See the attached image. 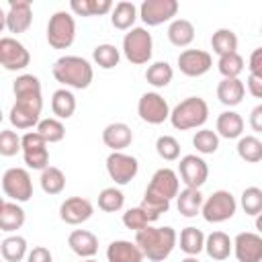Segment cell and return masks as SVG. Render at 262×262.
<instances>
[{
    "label": "cell",
    "mask_w": 262,
    "mask_h": 262,
    "mask_svg": "<svg viewBox=\"0 0 262 262\" xmlns=\"http://www.w3.org/2000/svg\"><path fill=\"white\" fill-rule=\"evenodd\" d=\"M178 235L174 227L164 225V227H145L135 233V244L141 248L143 256L151 262H164L172 250L176 248Z\"/></svg>",
    "instance_id": "1"
},
{
    "label": "cell",
    "mask_w": 262,
    "mask_h": 262,
    "mask_svg": "<svg viewBox=\"0 0 262 262\" xmlns=\"http://www.w3.org/2000/svg\"><path fill=\"white\" fill-rule=\"evenodd\" d=\"M51 74L59 84H63L66 88H74V90L88 88L94 78L92 63L80 55H61L59 59L53 61Z\"/></svg>",
    "instance_id": "2"
},
{
    "label": "cell",
    "mask_w": 262,
    "mask_h": 262,
    "mask_svg": "<svg viewBox=\"0 0 262 262\" xmlns=\"http://www.w3.org/2000/svg\"><path fill=\"white\" fill-rule=\"evenodd\" d=\"M209 119V104L201 96H188L178 102L170 113V123L178 131H188L203 127Z\"/></svg>",
    "instance_id": "3"
},
{
    "label": "cell",
    "mask_w": 262,
    "mask_h": 262,
    "mask_svg": "<svg viewBox=\"0 0 262 262\" xmlns=\"http://www.w3.org/2000/svg\"><path fill=\"white\" fill-rule=\"evenodd\" d=\"M14 104L10 108L8 121L16 129H33L41 121L43 111V96L41 94H23L14 96Z\"/></svg>",
    "instance_id": "4"
},
{
    "label": "cell",
    "mask_w": 262,
    "mask_h": 262,
    "mask_svg": "<svg viewBox=\"0 0 262 262\" xmlns=\"http://www.w3.org/2000/svg\"><path fill=\"white\" fill-rule=\"evenodd\" d=\"M123 53L135 66L147 63L154 53L151 33L145 27H133L131 31H127L123 37Z\"/></svg>",
    "instance_id": "5"
},
{
    "label": "cell",
    "mask_w": 262,
    "mask_h": 262,
    "mask_svg": "<svg viewBox=\"0 0 262 262\" xmlns=\"http://www.w3.org/2000/svg\"><path fill=\"white\" fill-rule=\"evenodd\" d=\"M76 39V20L72 12L57 10L47 23V43L53 49H68Z\"/></svg>",
    "instance_id": "6"
},
{
    "label": "cell",
    "mask_w": 262,
    "mask_h": 262,
    "mask_svg": "<svg viewBox=\"0 0 262 262\" xmlns=\"http://www.w3.org/2000/svg\"><path fill=\"white\" fill-rule=\"evenodd\" d=\"M2 192L8 201L27 203L33 196V180L25 168H8L2 174Z\"/></svg>",
    "instance_id": "7"
},
{
    "label": "cell",
    "mask_w": 262,
    "mask_h": 262,
    "mask_svg": "<svg viewBox=\"0 0 262 262\" xmlns=\"http://www.w3.org/2000/svg\"><path fill=\"white\" fill-rule=\"evenodd\" d=\"M237 211V201L229 190H215L203 203V217L207 223H223Z\"/></svg>",
    "instance_id": "8"
},
{
    "label": "cell",
    "mask_w": 262,
    "mask_h": 262,
    "mask_svg": "<svg viewBox=\"0 0 262 262\" xmlns=\"http://www.w3.org/2000/svg\"><path fill=\"white\" fill-rule=\"evenodd\" d=\"M106 172L111 180H115V184L123 186V184H129L137 176L139 162L135 156H129L125 151H111L106 156Z\"/></svg>",
    "instance_id": "9"
},
{
    "label": "cell",
    "mask_w": 262,
    "mask_h": 262,
    "mask_svg": "<svg viewBox=\"0 0 262 262\" xmlns=\"http://www.w3.org/2000/svg\"><path fill=\"white\" fill-rule=\"evenodd\" d=\"M23 160L31 170H45L49 166L47 141L37 131H27L23 135Z\"/></svg>",
    "instance_id": "10"
},
{
    "label": "cell",
    "mask_w": 262,
    "mask_h": 262,
    "mask_svg": "<svg viewBox=\"0 0 262 262\" xmlns=\"http://www.w3.org/2000/svg\"><path fill=\"white\" fill-rule=\"evenodd\" d=\"M170 113L172 111H170L166 98L158 92H145V94H141V98L137 102L139 119L149 125H162L164 121L170 119Z\"/></svg>",
    "instance_id": "11"
},
{
    "label": "cell",
    "mask_w": 262,
    "mask_h": 262,
    "mask_svg": "<svg viewBox=\"0 0 262 262\" xmlns=\"http://www.w3.org/2000/svg\"><path fill=\"white\" fill-rule=\"evenodd\" d=\"M178 12L176 0H143L139 6V18L147 27H158L172 20Z\"/></svg>",
    "instance_id": "12"
},
{
    "label": "cell",
    "mask_w": 262,
    "mask_h": 262,
    "mask_svg": "<svg viewBox=\"0 0 262 262\" xmlns=\"http://www.w3.org/2000/svg\"><path fill=\"white\" fill-rule=\"evenodd\" d=\"M0 63L8 72H18L31 63V53L18 39L2 37L0 39Z\"/></svg>",
    "instance_id": "13"
},
{
    "label": "cell",
    "mask_w": 262,
    "mask_h": 262,
    "mask_svg": "<svg viewBox=\"0 0 262 262\" xmlns=\"http://www.w3.org/2000/svg\"><path fill=\"white\" fill-rule=\"evenodd\" d=\"M178 176L182 178V182L188 188H201L207 182V178H209V166H207V162L201 156L188 154V156L180 158Z\"/></svg>",
    "instance_id": "14"
},
{
    "label": "cell",
    "mask_w": 262,
    "mask_h": 262,
    "mask_svg": "<svg viewBox=\"0 0 262 262\" xmlns=\"http://www.w3.org/2000/svg\"><path fill=\"white\" fill-rule=\"evenodd\" d=\"M145 192L154 194V196H160V199H166V201H172L174 196H178L180 192V180H178V174L172 170V168H160L154 172Z\"/></svg>",
    "instance_id": "15"
},
{
    "label": "cell",
    "mask_w": 262,
    "mask_h": 262,
    "mask_svg": "<svg viewBox=\"0 0 262 262\" xmlns=\"http://www.w3.org/2000/svg\"><path fill=\"white\" fill-rule=\"evenodd\" d=\"M213 66V57L203 49H184L178 55V70L188 78H199L207 74Z\"/></svg>",
    "instance_id": "16"
},
{
    "label": "cell",
    "mask_w": 262,
    "mask_h": 262,
    "mask_svg": "<svg viewBox=\"0 0 262 262\" xmlns=\"http://www.w3.org/2000/svg\"><path fill=\"white\" fill-rule=\"evenodd\" d=\"M33 23V6L29 0H8V12L4 16V27L8 33H25Z\"/></svg>",
    "instance_id": "17"
},
{
    "label": "cell",
    "mask_w": 262,
    "mask_h": 262,
    "mask_svg": "<svg viewBox=\"0 0 262 262\" xmlns=\"http://www.w3.org/2000/svg\"><path fill=\"white\" fill-rule=\"evenodd\" d=\"M233 254L237 262H262V235L242 231L233 239Z\"/></svg>",
    "instance_id": "18"
},
{
    "label": "cell",
    "mask_w": 262,
    "mask_h": 262,
    "mask_svg": "<svg viewBox=\"0 0 262 262\" xmlns=\"http://www.w3.org/2000/svg\"><path fill=\"white\" fill-rule=\"evenodd\" d=\"M94 213V207L84 196H70L59 205V219L68 225H80L88 221Z\"/></svg>",
    "instance_id": "19"
},
{
    "label": "cell",
    "mask_w": 262,
    "mask_h": 262,
    "mask_svg": "<svg viewBox=\"0 0 262 262\" xmlns=\"http://www.w3.org/2000/svg\"><path fill=\"white\" fill-rule=\"evenodd\" d=\"M143 252L135 242L129 239H115L106 248L108 262H143Z\"/></svg>",
    "instance_id": "20"
},
{
    "label": "cell",
    "mask_w": 262,
    "mask_h": 262,
    "mask_svg": "<svg viewBox=\"0 0 262 262\" xmlns=\"http://www.w3.org/2000/svg\"><path fill=\"white\" fill-rule=\"evenodd\" d=\"M133 141V131L127 123H111L102 129V143L113 151H123Z\"/></svg>",
    "instance_id": "21"
},
{
    "label": "cell",
    "mask_w": 262,
    "mask_h": 262,
    "mask_svg": "<svg viewBox=\"0 0 262 262\" xmlns=\"http://www.w3.org/2000/svg\"><path fill=\"white\" fill-rule=\"evenodd\" d=\"M70 250L80 258H92L98 252V237L88 229H74L68 235Z\"/></svg>",
    "instance_id": "22"
},
{
    "label": "cell",
    "mask_w": 262,
    "mask_h": 262,
    "mask_svg": "<svg viewBox=\"0 0 262 262\" xmlns=\"http://www.w3.org/2000/svg\"><path fill=\"white\" fill-rule=\"evenodd\" d=\"M25 209L14 201H2L0 205V229L6 233H12L25 225Z\"/></svg>",
    "instance_id": "23"
},
{
    "label": "cell",
    "mask_w": 262,
    "mask_h": 262,
    "mask_svg": "<svg viewBox=\"0 0 262 262\" xmlns=\"http://www.w3.org/2000/svg\"><path fill=\"white\" fill-rule=\"evenodd\" d=\"M205 252L211 260H227L233 252V239H229V235L223 231H211L205 239Z\"/></svg>",
    "instance_id": "24"
},
{
    "label": "cell",
    "mask_w": 262,
    "mask_h": 262,
    "mask_svg": "<svg viewBox=\"0 0 262 262\" xmlns=\"http://www.w3.org/2000/svg\"><path fill=\"white\" fill-rule=\"evenodd\" d=\"M246 86L239 78H223L217 84V98L225 106H237L244 100Z\"/></svg>",
    "instance_id": "25"
},
{
    "label": "cell",
    "mask_w": 262,
    "mask_h": 262,
    "mask_svg": "<svg viewBox=\"0 0 262 262\" xmlns=\"http://www.w3.org/2000/svg\"><path fill=\"white\" fill-rule=\"evenodd\" d=\"M203 194H201V188H182L176 196V209L182 217H196L201 211H203Z\"/></svg>",
    "instance_id": "26"
},
{
    "label": "cell",
    "mask_w": 262,
    "mask_h": 262,
    "mask_svg": "<svg viewBox=\"0 0 262 262\" xmlns=\"http://www.w3.org/2000/svg\"><path fill=\"white\" fill-rule=\"evenodd\" d=\"M215 131H217L219 137H225V139H239L242 133H244V119H242V115H237L235 111H223V113L217 117Z\"/></svg>",
    "instance_id": "27"
},
{
    "label": "cell",
    "mask_w": 262,
    "mask_h": 262,
    "mask_svg": "<svg viewBox=\"0 0 262 262\" xmlns=\"http://www.w3.org/2000/svg\"><path fill=\"white\" fill-rule=\"evenodd\" d=\"M137 16H139V8L129 0H121L115 4L113 12H111V23L119 31H131Z\"/></svg>",
    "instance_id": "28"
},
{
    "label": "cell",
    "mask_w": 262,
    "mask_h": 262,
    "mask_svg": "<svg viewBox=\"0 0 262 262\" xmlns=\"http://www.w3.org/2000/svg\"><path fill=\"white\" fill-rule=\"evenodd\" d=\"M168 41L176 47H188L194 41V25L186 18H174L168 27Z\"/></svg>",
    "instance_id": "29"
},
{
    "label": "cell",
    "mask_w": 262,
    "mask_h": 262,
    "mask_svg": "<svg viewBox=\"0 0 262 262\" xmlns=\"http://www.w3.org/2000/svg\"><path fill=\"white\" fill-rule=\"evenodd\" d=\"M51 111L59 121L70 119L76 113V96L72 94L70 88H59L51 94Z\"/></svg>",
    "instance_id": "30"
},
{
    "label": "cell",
    "mask_w": 262,
    "mask_h": 262,
    "mask_svg": "<svg viewBox=\"0 0 262 262\" xmlns=\"http://www.w3.org/2000/svg\"><path fill=\"white\" fill-rule=\"evenodd\" d=\"M0 252L4 262H23L29 256V248H27V239L23 235H6L0 244Z\"/></svg>",
    "instance_id": "31"
},
{
    "label": "cell",
    "mask_w": 262,
    "mask_h": 262,
    "mask_svg": "<svg viewBox=\"0 0 262 262\" xmlns=\"http://www.w3.org/2000/svg\"><path fill=\"white\" fill-rule=\"evenodd\" d=\"M115 4L111 0H72L70 2V10L78 16H98V14H106L113 12Z\"/></svg>",
    "instance_id": "32"
},
{
    "label": "cell",
    "mask_w": 262,
    "mask_h": 262,
    "mask_svg": "<svg viewBox=\"0 0 262 262\" xmlns=\"http://www.w3.org/2000/svg\"><path fill=\"white\" fill-rule=\"evenodd\" d=\"M207 235L196 227H184L180 231V250L186 256H199L205 250Z\"/></svg>",
    "instance_id": "33"
},
{
    "label": "cell",
    "mask_w": 262,
    "mask_h": 262,
    "mask_svg": "<svg viewBox=\"0 0 262 262\" xmlns=\"http://www.w3.org/2000/svg\"><path fill=\"white\" fill-rule=\"evenodd\" d=\"M211 47L219 57L235 53L237 51V35L231 29H217L211 37Z\"/></svg>",
    "instance_id": "34"
},
{
    "label": "cell",
    "mask_w": 262,
    "mask_h": 262,
    "mask_svg": "<svg viewBox=\"0 0 262 262\" xmlns=\"http://www.w3.org/2000/svg\"><path fill=\"white\" fill-rule=\"evenodd\" d=\"M174 78V70L168 61H154L151 66H147L145 70V80L147 84H151L154 88H164L172 82Z\"/></svg>",
    "instance_id": "35"
},
{
    "label": "cell",
    "mask_w": 262,
    "mask_h": 262,
    "mask_svg": "<svg viewBox=\"0 0 262 262\" xmlns=\"http://www.w3.org/2000/svg\"><path fill=\"white\" fill-rule=\"evenodd\" d=\"M235 149L237 156L248 164H256L262 160V141L256 135H242Z\"/></svg>",
    "instance_id": "36"
},
{
    "label": "cell",
    "mask_w": 262,
    "mask_h": 262,
    "mask_svg": "<svg viewBox=\"0 0 262 262\" xmlns=\"http://www.w3.org/2000/svg\"><path fill=\"white\" fill-rule=\"evenodd\" d=\"M39 182H41L43 192H47V194H59L66 188V174L59 168H55V166H47L41 172Z\"/></svg>",
    "instance_id": "37"
},
{
    "label": "cell",
    "mask_w": 262,
    "mask_h": 262,
    "mask_svg": "<svg viewBox=\"0 0 262 262\" xmlns=\"http://www.w3.org/2000/svg\"><path fill=\"white\" fill-rule=\"evenodd\" d=\"M92 59L98 68L102 70H113L115 66H119V59H121V53L115 45L111 43H102V45H96L92 49Z\"/></svg>",
    "instance_id": "38"
},
{
    "label": "cell",
    "mask_w": 262,
    "mask_h": 262,
    "mask_svg": "<svg viewBox=\"0 0 262 262\" xmlns=\"http://www.w3.org/2000/svg\"><path fill=\"white\" fill-rule=\"evenodd\" d=\"M47 143H59L63 137H66V127L59 119L55 117H49V119H41L37 129H35Z\"/></svg>",
    "instance_id": "39"
},
{
    "label": "cell",
    "mask_w": 262,
    "mask_h": 262,
    "mask_svg": "<svg viewBox=\"0 0 262 262\" xmlns=\"http://www.w3.org/2000/svg\"><path fill=\"white\" fill-rule=\"evenodd\" d=\"M125 205V194L117 186H106L98 192V209L104 213H117Z\"/></svg>",
    "instance_id": "40"
},
{
    "label": "cell",
    "mask_w": 262,
    "mask_h": 262,
    "mask_svg": "<svg viewBox=\"0 0 262 262\" xmlns=\"http://www.w3.org/2000/svg\"><path fill=\"white\" fill-rule=\"evenodd\" d=\"M192 145L199 154L203 156H209V154H215L219 149V135L217 131L213 129H199L194 135H192Z\"/></svg>",
    "instance_id": "41"
},
{
    "label": "cell",
    "mask_w": 262,
    "mask_h": 262,
    "mask_svg": "<svg viewBox=\"0 0 262 262\" xmlns=\"http://www.w3.org/2000/svg\"><path fill=\"white\" fill-rule=\"evenodd\" d=\"M239 205L246 215H254V217L260 215L262 213V188H258V186L244 188V192L239 196Z\"/></svg>",
    "instance_id": "42"
},
{
    "label": "cell",
    "mask_w": 262,
    "mask_h": 262,
    "mask_svg": "<svg viewBox=\"0 0 262 262\" xmlns=\"http://www.w3.org/2000/svg\"><path fill=\"white\" fill-rule=\"evenodd\" d=\"M217 70L223 78H239V74L244 72V57L237 51L229 55H221L217 61Z\"/></svg>",
    "instance_id": "43"
},
{
    "label": "cell",
    "mask_w": 262,
    "mask_h": 262,
    "mask_svg": "<svg viewBox=\"0 0 262 262\" xmlns=\"http://www.w3.org/2000/svg\"><path fill=\"white\" fill-rule=\"evenodd\" d=\"M139 207L143 209V213L147 215V219H149V223H151V221L160 219V215H162V213H166V211L170 209V201H166V199H160V196H154V194L145 192V194H143V201H141V205H139Z\"/></svg>",
    "instance_id": "44"
},
{
    "label": "cell",
    "mask_w": 262,
    "mask_h": 262,
    "mask_svg": "<svg viewBox=\"0 0 262 262\" xmlns=\"http://www.w3.org/2000/svg\"><path fill=\"white\" fill-rule=\"evenodd\" d=\"M156 151H158V156H160L162 160L174 162V160L180 158V143H178V139L172 137V135H160V137L156 139Z\"/></svg>",
    "instance_id": "45"
},
{
    "label": "cell",
    "mask_w": 262,
    "mask_h": 262,
    "mask_svg": "<svg viewBox=\"0 0 262 262\" xmlns=\"http://www.w3.org/2000/svg\"><path fill=\"white\" fill-rule=\"evenodd\" d=\"M18 151H23V137H18L10 129H4L0 133V154L4 158H10V156H16Z\"/></svg>",
    "instance_id": "46"
},
{
    "label": "cell",
    "mask_w": 262,
    "mask_h": 262,
    "mask_svg": "<svg viewBox=\"0 0 262 262\" xmlns=\"http://www.w3.org/2000/svg\"><path fill=\"white\" fill-rule=\"evenodd\" d=\"M123 225L137 233V231H141V229H145L149 225V219H147V215L143 213L141 207H131V209H127L123 213Z\"/></svg>",
    "instance_id": "47"
},
{
    "label": "cell",
    "mask_w": 262,
    "mask_h": 262,
    "mask_svg": "<svg viewBox=\"0 0 262 262\" xmlns=\"http://www.w3.org/2000/svg\"><path fill=\"white\" fill-rule=\"evenodd\" d=\"M248 70H250V76L262 78V47H256V49L250 53Z\"/></svg>",
    "instance_id": "48"
},
{
    "label": "cell",
    "mask_w": 262,
    "mask_h": 262,
    "mask_svg": "<svg viewBox=\"0 0 262 262\" xmlns=\"http://www.w3.org/2000/svg\"><path fill=\"white\" fill-rule=\"evenodd\" d=\"M27 262H53V256H51L49 248H45V246H35L33 250H29Z\"/></svg>",
    "instance_id": "49"
},
{
    "label": "cell",
    "mask_w": 262,
    "mask_h": 262,
    "mask_svg": "<svg viewBox=\"0 0 262 262\" xmlns=\"http://www.w3.org/2000/svg\"><path fill=\"white\" fill-rule=\"evenodd\" d=\"M250 127L256 133H262V104H256L250 111Z\"/></svg>",
    "instance_id": "50"
},
{
    "label": "cell",
    "mask_w": 262,
    "mask_h": 262,
    "mask_svg": "<svg viewBox=\"0 0 262 262\" xmlns=\"http://www.w3.org/2000/svg\"><path fill=\"white\" fill-rule=\"evenodd\" d=\"M248 92L254 96V98H262V78H256V76H250L248 74Z\"/></svg>",
    "instance_id": "51"
},
{
    "label": "cell",
    "mask_w": 262,
    "mask_h": 262,
    "mask_svg": "<svg viewBox=\"0 0 262 262\" xmlns=\"http://www.w3.org/2000/svg\"><path fill=\"white\" fill-rule=\"evenodd\" d=\"M256 229H258V233L262 235V213L256 215Z\"/></svg>",
    "instance_id": "52"
},
{
    "label": "cell",
    "mask_w": 262,
    "mask_h": 262,
    "mask_svg": "<svg viewBox=\"0 0 262 262\" xmlns=\"http://www.w3.org/2000/svg\"><path fill=\"white\" fill-rule=\"evenodd\" d=\"M180 262H201V260H199L196 256H186V258H184V260H180Z\"/></svg>",
    "instance_id": "53"
},
{
    "label": "cell",
    "mask_w": 262,
    "mask_h": 262,
    "mask_svg": "<svg viewBox=\"0 0 262 262\" xmlns=\"http://www.w3.org/2000/svg\"><path fill=\"white\" fill-rule=\"evenodd\" d=\"M84 262H96V260H94V258H86Z\"/></svg>",
    "instance_id": "54"
},
{
    "label": "cell",
    "mask_w": 262,
    "mask_h": 262,
    "mask_svg": "<svg viewBox=\"0 0 262 262\" xmlns=\"http://www.w3.org/2000/svg\"><path fill=\"white\" fill-rule=\"evenodd\" d=\"M260 35H262V27H260Z\"/></svg>",
    "instance_id": "55"
}]
</instances>
